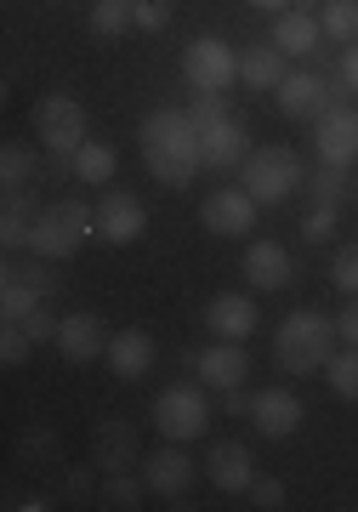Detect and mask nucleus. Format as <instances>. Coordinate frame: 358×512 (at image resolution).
<instances>
[{"label": "nucleus", "instance_id": "nucleus-2", "mask_svg": "<svg viewBox=\"0 0 358 512\" xmlns=\"http://www.w3.org/2000/svg\"><path fill=\"white\" fill-rule=\"evenodd\" d=\"M336 342H341V330H336L330 313L296 308V313L279 319V330H273V365L285 370V376H324Z\"/></svg>", "mask_w": 358, "mask_h": 512}, {"label": "nucleus", "instance_id": "nucleus-1", "mask_svg": "<svg viewBox=\"0 0 358 512\" xmlns=\"http://www.w3.org/2000/svg\"><path fill=\"white\" fill-rule=\"evenodd\" d=\"M143 143V160L148 171L160 177L165 188H188L205 165V148H199V120L188 109H154L137 131Z\"/></svg>", "mask_w": 358, "mask_h": 512}, {"label": "nucleus", "instance_id": "nucleus-31", "mask_svg": "<svg viewBox=\"0 0 358 512\" xmlns=\"http://www.w3.org/2000/svg\"><path fill=\"white\" fill-rule=\"evenodd\" d=\"M29 171H35V154H29L23 143H6V154H0V183L23 188V183H29Z\"/></svg>", "mask_w": 358, "mask_h": 512}, {"label": "nucleus", "instance_id": "nucleus-9", "mask_svg": "<svg viewBox=\"0 0 358 512\" xmlns=\"http://www.w3.org/2000/svg\"><path fill=\"white\" fill-rule=\"evenodd\" d=\"M313 148H319V165H341L353 171L358 160V109L353 103H336L313 120Z\"/></svg>", "mask_w": 358, "mask_h": 512}, {"label": "nucleus", "instance_id": "nucleus-8", "mask_svg": "<svg viewBox=\"0 0 358 512\" xmlns=\"http://www.w3.org/2000/svg\"><path fill=\"white\" fill-rule=\"evenodd\" d=\"M347 80H324V74H313V69H296V74H285L279 80V114H290V120H319L324 109H336V103H347Z\"/></svg>", "mask_w": 358, "mask_h": 512}, {"label": "nucleus", "instance_id": "nucleus-33", "mask_svg": "<svg viewBox=\"0 0 358 512\" xmlns=\"http://www.w3.org/2000/svg\"><path fill=\"white\" fill-rule=\"evenodd\" d=\"M330 285H336L341 296H358V239L336 251V262H330Z\"/></svg>", "mask_w": 358, "mask_h": 512}, {"label": "nucleus", "instance_id": "nucleus-19", "mask_svg": "<svg viewBox=\"0 0 358 512\" xmlns=\"http://www.w3.org/2000/svg\"><path fill=\"white\" fill-rule=\"evenodd\" d=\"M290 274H296V262L279 239H251L245 245V279H251V291H285Z\"/></svg>", "mask_w": 358, "mask_h": 512}, {"label": "nucleus", "instance_id": "nucleus-13", "mask_svg": "<svg viewBox=\"0 0 358 512\" xmlns=\"http://www.w3.org/2000/svg\"><path fill=\"white\" fill-rule=\"evenodd\" d=\"M256 325H262V313H256L251 291H216L205 302V330L216 342H245V336H256Z\"/></svg>", "mask_w": 358, "mask_h": 512}, {"label": "nucleus", "instance_id": "nucleus-24", "mask_svg": "<svg viewBox=\"0 0 358 512\" xmlns=\"http://www.w3.org/2000/svg\"><path fill=\"white\" fill-rule=\"evenodd\" d=\"M35 200L23 194V188H6V211H0V239H6V251H29V239H35Z\"/></svg>", "mask_w": 358, "mask_h": 512}, {"label": "nucleus", "instance_id": "nucleus-28", "mask_svg": "<svg viewBox=\"0 0 358 512\" xmlns=\"http://www.w3.org/2000/svg\"><path fill=\"white\" fill-rule=\"evenodd\" d=\"M131 6L137 0H91V35H126V29H137L131 23Z\"/></svg>", "mask_w": 358, "mask_h": 512}, {"label": "nucleus", "instance_id": "nucleus-37", "mask_svg": "<svg viewBox=\"0 0 358 512\" xmlns=\"http://www.w3.org/2000/svg\"><path fill=\"white\" fill-rule=\"evenodd\" d=\"M336 330H341L347 348H358V296H347V308L336 313Z\"/></svg>", "mask_w": 358, "mask_h": 512}, {"label": "nucleus", "instance_id": "nucleus-5", "mask_svg": "<svg viewBox=\"0 0 358 512\" xmlns=\"http://www.w3.org/2000/svg\"><path fill=\"white\" fill-rule=\"evenodd\" d=\"M154 433L165 444H194L211 433V399H205V382H177L154 399Z\"/></svg>", "mask_w": 358, "mask_h": 512}, {"label": "nucleus", "instance_id": "nucleus-21", "mask_svg": "<svg viewBox=\"0 0 358 512\" xmlns=\"http://www.w3.org/2000/svg\"><path fill=\"white\" fill-rule=\"evenodd\" d=\"M319 40H324V23L313 18V12H302V6H290V12L273 18V46L285 57H307Z\"/></svg>", "mask_w": 358, "mask_h": 512}, {"label": "nucleus", "instance_id": "nucleus-18", "mask_svg": "<svg viewBox=\"0 0 358 512\" xmlns=\"http://www.w3.org/2000/svg\"><path fill=\"white\" fill-rule=\"evenodd\" d=\"M199 148H205V165H216V171H239V165L251 160V137H245V126L233 114L205 120L199 126Z\"/></svg>", "mask_w": 358, "mask_h": 512}, {"label": "nucleus", "instance_id": "nucleus-6", "mask_svg": "<svg viewBox=\"0 0 358 512\" xmlns=\"http://www.w3.org/2000/svg\"><path fill=\"white\" fill-rule=\"evenodd\" d=\"M35 137L52 154H63V160H74V148L86 143V131H91V120H86V103L80 97H69V92H46L35 103Z\"/></svg>", "mask_w": 358, "mask_h": 512}, {"label": "nucleus", "instance_id": "nucleus-32", "mask_svg": "<svg viewBox=\"0 0 358 512\" xmlns=\"http://www.w3.org/2000/svg\"><path fill=\"white\" fill-rule=\"evenodd\" d=\"M336 222H341V205H313L302 217V239L307 245H324V239H336Z\"/></svg>", "mask_w": 358, "mask_h": 512}, {"label": "nucleus", "instance_id": "nucleus-7", "mask_svg": "<svg viewBox=\"0 0 358 512\" xmlns=\"http://www.w3.org/2000/svg\"><path fill=\"white\" fill-rule=\"evenodd\" d=\"M182 80H188L194 92H228L233 80H239V52L216 35L188 40V46H182Z\"/></svg>", "mask_w": 358, "mask_h": 512}, {"label": "nucleus", "instance_id": "nucleus-39", "mask_svg": "<svg viewBox=\"0 0 358 512\" xmlns=\"http://www.w3.org/2000/svg\"><path fill=\"white\" fill-rule=\"evenodd\" d=\"M69 495H91V473H86V467H74V473H69Z\"/></svg>", "mask_w": 358, "mask_h": 512}, {"label": "nucleus", "instance_id": "nucleus-22", "mask_svg": "<svg viewBox=\"0 0 358 512\" xmlns=\"http://www.w3.org/2000/svg\"><path fill=\"white\" fill-rule=\"evenodd\" d=\"M285 52H279V46H245V52H239V80H245V86H251V92H279V80H285Z\"/></svg>", "mask_w": 358, "mask_h": 512}, {"label": "nucleus", "instance_id": "nucleus-16", "mask_svg": "<svg viewBox=\"0 0 358 512\" xmlns=\"http://www.w3.org/2000/svg\"><path fill=\"white\" fill-rule=\"evenodd\" d=\"M57 353L69 359V365H91V359H103L108 353V330L97 313H63L57 319Z\"/></svg>", "mask_w": 358, "mask_h": 512}, {"label": "nucleus", "instance_id": "nucleus-26", "mask_svg": "<svg viewBox=\"0 0 358 512\" xmlns=\"http://www.w3.org/2000/svg\"><path fill=\"white\" fill-rule=\"evenodd\" d=\"M324 382H330V393H336V399H353L358 404V348H336V353H330Z\"/></svg>", "mask_w": 358, "mask_h": 512}, {"label": "nucleus", "instance_id": "nucleus-41", "mask_svg": "<svg viewBox=\"0 0 358 512\" xmlns=\"http://www.w3.org/2000/svg\"><path fill=\"white\" fill-rule=\"evenodd\" d=\"M256 12H273V18H279V12H290V0H251Z\"/></svg>", "mask_w": 358, "mask_h": 512}, {"label": "nucleus", "instance_id": "nucleus-40", "mask_svg": "<svg viewBox=\"0 0 358 512\" xmlns=\"http://www.w3.org/2000/svg\"><path fill=\"white\" fill-rule=\"evenodd\" d=\"M222 399H228V410H233V416H251V399H245L239 387H233V393H222Z\"/></svg>", "mask_w": 358, "mask_h": 512}, {"label": "nucleus", "instance_id": "nucleus-23", "mask_svg": "<svg viewBox=\"0 0 358 512\" xmlns=\"http://www.w3.org/2000/svg\"><path fill=\"white\" fill-rule=\"evenodd\" d=\"M91 456H97L103 473H126L131 456H137V433H131V421H103L97 439H91Z\"/></svg>", "mask_w": 358, "mask_h": 512}, {"label": "nucleus", "instance_id": "nucleus-35", "mask_svg": "<svg viewBox=\"0 0 358 512\" xmlns=\"http://www.w3.org/2000/svg\"><path fill=\"white\" fill-rule=\"evenodd\" d=\"M131 23H137L143 35H160L165 23H171V6H165V0H137V6H131Z\"/></svg>", "mask_w": 358, "mask_h": 512}, {"label": "nucleus", "instance_id": "nucleus-20", "mask_svg": "<svg viewBox=\"0 0 358 512\" xmlns=\"http://www.w3.org/2000/svg\"><path fill=\"white\" fill-rule=\"evenodd\" d=\"M154 336H148V330H114V336H108V370H114V376H120V382H143L148 370H154Z\"/></svg>", "mask_w": 358, "mask_h": 512}, {"label": "nucleus", "instance_id": "nucleus-29", "mask_svg": "<svg viewBox=\"0 0 358 512\" xmlns=\"http://www.w3.org/2000/svg\"><path fill=\"white\" fill-rule=\"evenodd\" d=\"M307 200H313V205H341V200H347V171H341V165L307 171Z\"/></svg>", "mask_w": 358, "mask_h": 512}, {"label": "nucleus", "instance_id": "nucleus-11", "mask_svg": "<svg viewBox=\"0 0 358 512\" xmlns=\"http://www.w3.org/2000/svg\"><path fill=\"white\" fill-rule=\"evenodd\" d=\"M251 421H256L262 439H296L302 421H307V404L296 387H262L251 399Z\"/></svg>", "mask_w": 358, "mask_h": 512}, {"label": "nucleus", "instance_id": "nucleus-27", "mask_svg": "<svg viewBox=\"0 0 358 512\" xmlns=\"http://www.w3.org/2000/svg\"><path fill=\"white\" fill-rule=\"evenodd\" d=\"M319 23H324V35L336 40V46H353L358 40V0H324Z\"/></svg>", "mask_w": 358, "mask_h": 512}, {"label": "nucleus", "instance_id": "nucleus-14", "mask_svg": "<svg viewBox=\"0 0 358 512\" xmlns=\"http://www.w3.org/2000/svg\"><path fill=\"white\" fill-rule=\"evenodd\" d=\"M194 376L205 387H216V393H233L251 376V353H245V342H216L211 336V348L194 353Z\"/></svg>", "mask_w": 358, "mask_h": 512}, {"label": "nucleus", "instance_id": "nucleus-12", "mask_svg": "<svg viewBox=\"0 0 358 512\" xmlns=\"http://www.w3.org/2000/svg\"><path fill=\"white\" fill-rule=\"evenodd\" d=\"M143 234H148L143 200L126 194V188H108L103 200H97V239H108V245H137Z\"/></svg>", "mask_w": 358, "mask_h": 512}, {"label": "nucleus", "instance_id": "nucleus-30", "mask_svg": "<svg viewBox=\"0 0 358 512\" xmlns=\"http://www.w3.org/2000/svg\"><path fill=\"white\" fill-rule=\"evenodd\" d=\"M143 478H131V473H103V501L108 507H137L143 501Z\"/></svg>", "mask_w": 358, "mask_h": 512}, {"label": "nucleus", "instance_id": "nucleus-17", "mask_svg": "<svg viewBox=\"0 0 358 512\" xmlns=\"http://www.w3.org/2000/svg\"><path fill=\"white\" fill-rule=\"evenodd\" d=\"M143 484H148V495H165V501L188 495V484H194V456H182V444H160L154 456H143Z\"/></svg>", "mask_w": 358, "mask_h": 512}, {"label": "nucleus", "instance_id": "nucleus-10", "mask_svg": "<svg viewBox=\"0 0 358 512\" xmlns=\"http://www.w3.org/2000/svg\"><path fill=\"white\" fill-rule=\"evenodd\" d=\"M256 194L251 188H216V194H205V205H199V222L211 228L216 239H245L256 228Z\"/></svg>", "mask_w": 358, "mask_h": 512}, {"label": "nucleus", "instance_id": "nucleus-15", "mask_svg": "<svg viewBox=\"0 0 358 512\" xmlns=\"http://www.w3.org/2000/svg\"><path fill=\"white\" fill-rule=\"evenodd\" d=\"M205 473H211V484H216L222 495H251V484H256V456H251L239 439H216L211 456H205Z\"/></svg>", "mask_w": 358, "mask_h": 512}, {"label": "nucleus", "instance_id": "nucleus-3", "mask_svg": "<svg viewBox=\"0 0 358 512\" xmlns=\"http://www.w3.org/2000/svg\"><path fill=\"white\" fill-rule=\"evenodd\" d=\"M239 188H251L256 205H285L296 188H307V165H302V154L285 148V143L251 148V160L239 165Z\"/></svg>", "mask_w": 358, "mask_h": 512}, {"label": "nucleus", "instance_id": "nucleus-38", "mask_svg": "<svg viewBox=\"0 0 358 512\" xmlns=\"http://www.w3.org/2000/svg\"><path fill=\"white\" fill-rule=\"evenodd\" d=\"M341 80H347V86L358 92V40L347 46V57H341Z\"/></svg>", "mask_w": 358, "mask_h": 512}, {"label": "nucleus", "instance_id": "nucleus-4", "mask_svg": "<svg viewBox=\"0 0 358 512\" xmlns=\"http://www.w3.org/2000/svg\"><path fill=\"white\" fill-rule=\"evenodd\" d=\"M91 234H97V205H86V200H57V205H46V211H40L29 251H35L40 262H63V256H74Z\"/></svg>", "mask_w": 358, "mask_h": 512}, {"label": "nucleus", "instance_id": "nucleus-25", "mask_svg": "<svg viewBox=\"0 0 358 512\" xmlns=\"http://www.w3.org/2000/svg\"><path fill=\"white\" fill-rule=\"evenodd\" d=\"M69 165H74V177H80V183L108 188V183H114V171H120V154H114L108 143H97V137H86V143L74 148Z\"/></svg>", "mask_w": 358, "mask_h": 512}, {"label": "nucleus", "instance_id": "nucleus-36", "mask_svg": "<svg viewBox=\"0 0 358 512\" xmlns=\"http://www.w3.org/2000/svg\"><path fill=\"white\" fill-rule=\"evenodd\" d=\"M251 501H256V507H268V512H279V507H285V484H279V478H268V473H256Z\"/></svg>", "mask_w": 358, "mask_h": 512}, {"label": "nucleus", "instance_id": "nucleus-34", "mask_svg": "<svg viewBox=\"0 0 358 512\" xmlns=\"http://www.w3.org/2000/svg\"><path fill=\"white\" fill-rule=\"evenodd\" d=\"M29 348H35V336L23 325H12V319H0V359H6V365H23Z\"/></svg>", "mask_w": 358, "mask_h": 512}]
</instances>
